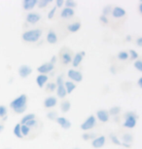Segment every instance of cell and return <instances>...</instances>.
Returning a JSON list of instances; mask_svg holds the SVG:
<instances>
[{
	"label": "cell",
	"instance_id": "cell-1",
	"mask_svg": "<svg viewBox=\"0 0 142 149\" xmlns=\"http://www.w3.org/2000/svg\"><path fill=\"white\" fill-rule=\"evenodd\" d=\"M27 97L26 95H21L18 97H16L15 100H12V102L10 103V107L12 108V110L17 114H21L26 111V104H27Z\"/></svg>",
	"mask_w": 142,
	"mask_h": 149
},
{
	"label": "cell",
	"instance_id": "cell-2",
	"mask_svg": "<svg viewBox=\"0 0 142 149\" xmlns=\"http://www.w3.org/2000/svg\"><path fill=\"white\" fill-rule=\"evenodd\" d=\"M41 35H42V29H35L24 32L21 34V39L26 43H35L40 39Z\"/></svg>",
	"mask_w": 142,
	"mask_h": 149
},
{
	"label": "cell",
	"instance_id": "cell-3",
	"mask_svg": "<svg viewBox=\"0 0 142 149\" xmlns=\"http://www.w3.org/2000/svg\"><path fill=\"white\" fill-rule=\"evenodd\" d=\"M57 97L60 98H65L66 97V91H65V88H64V80H63L62 76H58L57 78Z\"/></svg>",
	"mask_w": 142,
	"mask_h": 149
},
{
	"label": "cell",
	"instance_id": "cell-4",
	"mask_svg": "<svg viewBox=\"0 0 142 149\" xmlns=\"http://www.w3.org/2000/svg\"><path fill=\"white\" fill-rule=\"evenodd\" d=\"M126 120L123 124V126L127 129H133L136 126V123H137V116H135L132 112H130V113H127L126 115Z\"/></svg>",
	"mask_w": 142,
	"mask_h": 149
},
{
	"label": "cell",
	"instance_id": "cell-5",
	"mask_svg": "<svg viewBox=\"0 0 142 149\" xmlns=\"http://www.w3.org/2000/svg\"><path fill=\"white\" fill-rule=\"evenodd\" d=\"M60 57L62 63L64 64V65H67L68 63H70L72 61V53L67 48L62 49V51L60 52Z\"/></svg>",
	"mask_w": 142,
	"mask_h": 149
},
{
	"label": "cell",
	"instance_id": "cell-6",
	"mask_svg": "<svg viewBox=\"0 0 142 149\" xmlns=\"http://www.w3.org/2000/svg\"><path fill=\"white\" fill-rule=\"evenodd\" d=\"M96 117H94V115H91L90 117L87 118L84 122L81 124L80 128H81V130H83V131H90L96 126Z\"/></svg>",
	"mask_w": 142,
	"mask_h": 149
},
{
	"label": "cell",
	"instance_id": "cell-7",
	"mask_svg": "<svg viewBox=\"0 0 142 149\" xmlns=\"http://www.w3.org/2000/svg\"><path fill=\"white\" fill-rule=\"evenodd\" d=\"M67 76L69 79H71L74 82H82L83 80V74L75 69H69L67 72Z\"/></svg>",
	"mask_w": 142,
	"mask_h": 149
},
{
	"label": "cell",
	"instance_id": "cell-8",
	"mask_svg": "<svg viewBox=\"0 0 142 149\" xmlns=\"http://www.w3.org/2000/svg\"><path fill=\"white\" fill-rule=\"evenodd\" d=\"M55 68V65L52 64L51 63H46L41 64L40 66L37 67V71L40 73V74H47V73L53 71V69Z\"/></svg>",
	"mask_w": 142,
	"mask_h": 149
},
{
	"label": "cell",
	"instance_id": "cell-9",
	"mask_svg": "<svg viewBox=\"0 0 142 149\" xmlns=\"http://www.w3.org/2000/svg\"><path fill=\"white\" fill-rule=\"evenodd\" d=\"M111 15L114 19H122L124 17H126L127 12L125 11L123 8L119 7V6H115L111 11Z\"/></svg>",
	"mask_w": 142,
	"mask_h": 149
},
{
	"label": "cell",
	"instance_id": "cell-10",
	"mask_svg": "<svg viewBox=\"0 0 142 149\" xmlns=\"http://www.w3.org/2000/svg\"><path fill=\"white\" fill-rule=\"evenodd\" d=\"M105 142H106V137L104 136H99L97 137H94L93 139V141H91V145H93L94 148H101L103 147V145L105 144Z\"/></svg>",
	"mask_w": 142,
	"mask_h": 149
},
{
	"label": "cell",
	"instance_id": "cell-11",
	"mask_svg": "<svg viewBox=\"0 0 142 149\" xmlns=\"http://www.w3.org/2000/svg\"><path fill=\"white\" fill-rule=\"evenodd\" d=\"M32 72L31 67L26 65V64H23L19 67V74L21 78H26L28 77Z\"/></svg>",
	"mask_w": 142,
	"mask_h": 149
},
{
	"label": "cell",
	"instance_id": "cell-12",
	"mask_svg": "<svg viewBox=\"0 0 142 149\" xmlns=\"http://www.w3.org/2000/svg\"><path fill=\"white\" fill-rule=\"evenodd\" d=\"M86 56V53L85 51H81L79 53H77V54H75L73 60H72V65H73V67H78L81 64V63H82L83 58H84V57Z\"/></svg>",
	"mask_w": 142,
	"mask_h": 149
},
{
	"label": "cell",
	"instance_id": "cell-13",
	"mask_svg": "<svg viewBox=\"0 0 142 149\" xmlns=\"http://www.w3.org/2000/svg\"><path fill=\"white\" fill-rule=\"evenodd\" d=\"M40 19H41V15L38 13H35V12L27 14V16H26V22L31 24H37Z\"/></svg>",
	"mask_w": 142,
	"mask_h": 149
},
{
	"label": "cell",
	"instance_id": "cell-14",
	"mask_svg": "<svg viewBox=\"0 0 142 149\" xmlns=\"http://www.w3.org/2000/svg\"><path fill=\"white\" fill-rule=\"evenodd\" d=\"M55 121H57V123L58 125L62 129H64V130H68V129L71 128V125H72L71 122L68 119H66L65 117H57V119H55Z\"/></svg>",
	"mask_w": 142,
	"mask_h": 149
},
{
	"label": "cell",
	"instance_id": "cell-15",
	"mask_svg": "<svg viewBox=\"0 0 142 149\" xmlns=\"http://www.w3.org/2000/svg\"><path fill=\"white\" fill-rule=\"evenodd\" d=\"M109 113H108L107 110H104V109H100L96 112V118L98 119L101 123H106L108 120H109Z\"/></svg>",
	"mask_w": 142,
	"mask_h": 149
},
{
	"label": "cell",
	"instance_id": "cell-16",
	"mask_svg": "<svg viewBox=\"0 0 142 149\" xmlns=\"http://www.w3.org/2000/svg\"><path fill=\"white\" fill-rule=\"evenodd\" d=\"M57 97H49L45 98V100H44V107L45 108H53L55 107V105H57Z\"/></svg>",
	"mask_w": 142,
	"mask_h": 149
},
{
	"label": "cell",
	"instance_id": "cell-17",
	"mask_svg": "<svg viewBox=\"0 0 142 149\" xmlns=\"http://www.w3.org/2000/svg\"><path fill=\"white\" fill-rule=\"evenodd\" d=\"M38 0H24L23 1V9L24 11H30L37 5Z\"/></svg>",
	"mask_w": 142,
	"mask_h": 149
},
{
	"label": "cell",
	"instance_id": "cell-18",
	"mask_svg": "<svg viewBox=\"0 0 142 149\" xmlns=\"http://www.w3.org/2000/svg\"><path fill=\"white\" fill-rule=\"evenodd\" d=\"M49 80V77L47 76L45 74H39L37 77H36V83H37L38 87L40 88H43L45 86V84L48 82Z\"/></svg>",
	"mask_w": 142,
	"mask_h": 149
},
{
	"label": "cell",
	"instance_id": "cell-19",
	"mask_svg": "<svg viewBox=\"0 0 142 149\" xmlns=\"http://www.w3.org/2000/svg\"><path fill=\"white\" fill-rule=\"evenodd\" d=\"M74 10L73 9H69V8H64L62 9V13H60V17L62 19H69V18H72L74 16Z\"/></svg>",
	"mask_w": 142,
	"mask_h": 149
},
{
	"label": "cell",
	"instance_id": "cell-20",
	"mask_svg": "<svg viewBox=\"0 0 142 149\" xmlns=\"http://www.w3.org/2000/svg\"><path fill=\"white\" fill-rule=\"evenodd\" d=\"M80 29H81V22H72V24H68V26H67V30L69 32H72V33L77 32Z\"/></svg>",
	"mask_w": 142,
	"mask_h": 149
},
{
	"label": "cell",
	"instance_id": "cell-21",
	"mask_svg": "<svg viewBox=\"0 0 142 149\" xmlns=\"http://www.w3.org/2000/svg\"><path fill=\"white\" fill-rule=\"evenodd\" d=\"M64 88H65L66 94L69 95V94H72V92L76 89V85H75V83L72 82V81H65Z\"/></svg>",
	"mask_w": 142,
	"mask_h": 149
},
{
	"label": "cell",
	"instance_id": "cell-22",
	"mask_svg": "<svg viewBox=\"0 0 142 149\" xmlns=\"http://www.w3.org/2000/svg\"><path fill=\"white\" fill-rule=\"evenodd\" d=\"M46 38H47V41H48L50 44H55L57 42V36L54 31H53V30H50V31L48 32Z\"/></svg>",
	"mask_w": 142,
	"mask_h": 149
},
{
	"label": "cell",
	"instance_id": "cell-23",
	"mask_svg": "<svg viewBox=\"0 0 142 149\" xmlns=\"http://www.w3.org/2000/svg\"><path fill=\"white\" fill-rule=\"evenodd\" d=\"M60 108H62V111L63 113H66L70 110L71 108V103L68 100H63L62 102V104H60Z\"/></svg>",
	"mask_w": 142,
	"mask_h": 149
},
{
	"label": "cell",
	"instance_id": "cell-24",
	"mask_svg": "<svg viewBox=\"0 0 142 149\" xmlns=\"http://www.w3.org/2000/svg\"><path fill=\"white\" fill-rule=\"evenodd\" d=\"M33 119H35V114H33V113H29V114H26V116H24L23 117V119L21 120V125H24L26 122H28V121L30 120H33Z\"/></svg>",
	"mask_w": 142,
	"mask_h": 149
},
{
	"label": "cell",
	"instance_id": "cell-25",
	"mask_svg": "<svg viewBox=\"0 0 142 149\" xmlns=\"http://www.w3.org/2000/svg\"><path fill=\"white\" fill-rule=\"evenodd\" d=\"M14 134L19 137V139H23V136H21V124H17V125L15 126V128H14Z\"/></svg>",
	"mask_w": 142,
	"mask_h": 149
},
{
	"label": "cell",
	"instance_id": "cell-26",
	"mask_svg": "<svg viewBox=\"0 0 142 149\" xmlns=\"http://www.w3.org/2000/svg\"><path fill=\"white\" fill-rule=\"evenodd\" d=\"M21 136L26 137L30 134V128H28L26 125H21Z\"/></svg>",
	"mask_w": 142,
	"mask_h": 149
},
{
	"label": "cell",
	"instance_id": "cell-27",
	"mask_svg": "<svg viewBox=\"0 0 142 149\" xmlns=\"http://www.w3.org/2000/svg\"><path fill=\"white\" fill-rule=\"evenodd\" d=\"M65 8H69V9H74L75 7H77V2L74 0H66L64 1Z\"/></svg>",
	"mask_w": 142,
	"mask_h": 149
},
{
	"label": "cell",
	"instance_id": "cell-28",
	"mask_svg": "<svg viewBox=\"0 0 142 149\" xmlns=\"http://www.w3.org/2000/svg\"><path fill=\"white\" fill-rule=\"evenodd\" d=\"M123 139L126 144L130 145V143H132L133 140V136H132V134H125L123 136Z\"/></svg>",
	"mask_w": 142,
	"mask_h": 149
},
{
	"label": "cell",
	"instance_id": "cell-29",
	"mask_svg": "<svg viewBox=\"0 0 142 149\" xmlns=\"http://www.w3.org/2000/svg\"><path fill=\"white\" fill-rule=\"evenodd\" d=\"M129 58H130V56H129V52L127 51H122L118 54V58L121 61H127Z\"/></svg>",
	"mask_w": 142,
	"mask_h": 149
},
{
	"label": "cell",
	"instance_id": "cell-30",
	"mask_svg": "<svg viewBox=\"0 0 142 149\" xmlns=\"http://www.w3.org/2000/svg\"><path fill=\"white\" fill-rule=\"evenodd\" d=\"M7 107L5 105H0V118L2 119H6L7 118Z\"/></svg>",
	"mask_w": 142,
	"mask_h": 149
},
{
	"label": "cell",
	"instance_id": "cell-31",
	"mask_svg": "<svg viewBox=\"0 0 142 149\" xmlns=\"http://www.w3.org/2000/svg\"><path fill=\"white\" fill-rule=\"evenodd\" d=\"M52 1H49V0H38L37 1V6H38V8H46L48 5L51 3Z\"/></svg>",
	"mask_w": 142,
	"mask_h": 149
},
{
	"label": "cell",
	"instance_id": "cell-32",
	"mask_svg": "<svg viewBox=\"0 0 142 149\" xmlns=\"http://www.w3.org/2000/svg\"><path fill=\"white\" fill-rule=\"evenodd\" d=\"M55 89H57V84L54 83V82L49 83L48 85H47V87H46V91L47 92H54Z\"/></svg>",
	"mask_w": 142,
	"mask_h": 149
},
{
	"label": "cell",
	"instance_id": "cell-33",
	"mask_svg": "<svg viewBox=\"0 0 142 149\" xmlns=\"http://www.w3.org/2000/svg\"><path fill=\"white\" fill-rule=\"evenodd\" d=\"M129 52V56H130V60L132 61H136L138 58V54L137 52H135L134 50H130Z\"/></svg>",
	"mask_w": 142,
	"mask_h": 149
},
{
	"label": "cell",
	"instance_id": "cell-34",
	"mask_svg": "<svg viewBox=\"0 0 142 149\" xmlns=\"http://www.w3.org/2000/svg\"><path fill=\"white\" fill-rule=\"evenodd\" d=\"M120 111H121V108H120L119 106H114V107L110 109V111L108 112V113H110L111 115L115 116V115H118L120 113Z\"/></svg>",
	"mask_w": 142,
	"mask_h": 149
},
{
	"label": "cell",
	"instance_id": "cell-35",
	"mask_svg": "<svg viewBox=\"0 0 142 149\" xmlns=\"http://www.w3.org/2000/svg\"><path fill=\"white\" fill-rule=\"evenodd\" d=\"M26 126H27L28 128H32V127H36V126L38 125V121L36 119H33V120H30L28 122H26L24 124Z\"/></svg>",
	"mask_w": 142,
	"mask_h": 149
},
{
	"label": "cell",
	"instance_id": "cell-36",
	"mask_svg": "<svg viewBox=\"0 0 142 149\" xmlns=\"http://www.w3.org/2000/svg\"><path fill=\"white\" fill-rule=\"evenodd\" d=\"M47 117H48L50 120H55L57 118V111H50L49 113L47 114Z\"/></svg>",
	"mask_w": 142,
	"mask_h": 149
},
{
	"label": "cell",
	"instance_id": "cell-37",
	"mask_svg": "<svg viewBox=\"0 0 142 149\" xmlns=\"http://www.w3.org/2000/svg\"><path fill=\"white\" fill-rule=\"evenodd\" d=\"M133 65H134V67L138 70V71H140V72L142 71V61L141 60H136L134 61V64H133Z\"/></svg>",
	"mask_w": 142,
	"mask_h": 149
},
{
	"label": "cell",
	"instance_id": "cell-38",
	"mask_svg": "<svg viewBox=\"0 0 142 149\" xmlns=\"http://www.w3.org/2000/svg\"><path fill=\"white\" fill-rule=\"evenodd\" d=\"M55 12H57V8H55V6L53 8V9H51L49 11V14H48V19H54V17L55 15Z\"/></svg>",
	"mask_w": 142,
	"mask_h": 149
},
{
	"label": "cell",
	"instance_id": "cell-39",
	"mask_svg": "<svg viewBox=\"0 0 142 149\" xmlns=\"http://www.w3.org/2000/svg\"><path fill=\"white\" fill-rule=\"evenodd\" d=\"M110 139H111V140H112V142L114 143V144H116V145H121L122 144L121 141L118 139V137H117L115 134H111Z\"/></svg>",
	"mask_w": 142,
	"mask_h": 149
},
{
	"label": "cell",
	"instance_id": "cell-40",
	"mask_svg": "<svg viewBox=\"0 0 142 149\" xmlns=\"http://www.w3.org/2000/svg\"><path fill=\"white\" fill-rule=\"evenodd\" d=\"M111 11H112V7H111V6H106V7H104L103 13H102V15L105 16V17H107L108 15H111Z\"/></svg>",
	"mask_w": 142,
	"mask_h": 149
},
{
	"label": "cell",
	"instance_id": "cell-41",
	"mask_svg": "<svg viewBox=\"0 0 142 149\" xmlns=\"http://www.w3.org/2000/svg\"><path fill=\"white\" fill-rule=\"evenodd\" d=\"M82 139H84V140H88V139H94V134H89V133H84L83 134V136H82Z\"/></svg>",
	"mask_w": 142,
	"mask_h": 149
},
{
	"label": "cell",
	"instance_id": "cell-42",
	"mask_svg": "<svg viewBox=\"0 0 142 149\" xmlns=\"http://www.w3.org/2000/svg\"><path fill=\"white\" fill-rule=\"evenodd\" d=\"M99 21L101 24H107L108 22H109V21H108V19H107V17H105L103 15H101L99 17Z\"/></svg>",
	"mask_w": 142,
	"mask_h": 149
},
{
	"label": "cell",
	"instance_id": "cell-43",
	"mask_svg": "<svg viewBox=\"0 0 142 149\" xmlns=\"http://www.w3.org/2000/svg\"><path fill=\"white\" fill-rule=\"evenodd\" d=\"M64 5V1L63 0H57L55 1V8H62Z\"/></svg>",
	"mask_w": 142,
	"mask_h": 149
},
{
	"label": "cell",
	"instance_id": "cell-44",
	"mask_svg": "<svg viewBox=\"0 0 142 149\" xmlns=\"http://www.w3.org/2000/svg\"><path fill=\"white\" fill-rule=\"evenodd\" d=\"M136 45H137L138 47L142 46V37H138L137 39H136Z\"/></svg>",
	"mask_w": 142,
	"mask_h": 149
},
{
	"label": "cell",
	"instance_id": "cell-45",
	"mask_svg": "<svg viewBox=\"0 0 142 149\" xmlns=\"http://www.w3.org/2000/svg\"><path fill=\"white\" fill-rule=\"evenodd\" d=\"M57 61V56H54V57H52V58H51V61H49V63H51L52 64H54L55 65V63Z\"/></svg>",
	"mask_w": 142,
	"mask_h": 149
},
{
	"label": "cell",
	"instance_id": "cell-46",
	"mask_svg": "<svg viewBox=\"0 0 142 149\" xmlns=\"http://www.w3.org/2000/svg\"><path fill=\"white\" fill-rule=\"evenodd\" d=\"M126 41H127V42L132 41V36H130V35H127V37H126Z\"/></svg>",
	"mask_w": 142,
	"mask_h": 149
},
{
	"label": "cell",
	"instance_id": "cell-47",
	"mask_svg": "<svg viewBox=\"0 0 142 149\" xmlns=\"http://www.w3.org/2000/svg\"><path fill=\"white\" fill-rule=\"evenodd\" d=\"M141 7H142V2L139 3V6H138V9H139V13L142 14V10H141Z\"/></svg>",
	"mask_w": 142,
	"mask_h": 149
},
{
	"label": "cell",
	"instance_id": "cell-48",
	"mask_svg": "<svg viewBox=\"0 0 142 149\" xmlns=\"http://www.w3.org/2000/svg\"><path fill=\"white\" fill-rule=\"evenodd\" d=\"M141 82H142V78H139V80H138V86L140 87H142V85H141Z\"/></svg>",
	"mask_w": 142,
	"mask_h": 149
},
{
	"label": "cell",
	"instance_id": "cell-49",
	"mask_svg": "<svg viewBox=\"0 0 142 149\" xmlns=\"http://www.w3.org/2000/svg\"><path fill=\"white\" fill-rule=\"evenodd\" d=\"M4 130V126L3 125H0V134H1V132Z\"/></svg>",
	"mask_w": 142,
	"mask_h": 149
},
{
	"label": "cell",
	"instance_id": "cell-50",
	"mask_svg": "<svg viewBox=\"0 0 142 149\" xmlns=\"http://www.w3.org/2000/svg\"><path fill=\"white\" fill-rule=\"evenodd\" d=\"M110 69H111V70H112V72H113V73H115V72H116V71H115V70H114V69H115V68H114V66H112V67H111V68H110Z\"/></svg>",
	"mask_w": 142,
	"mask_h": 149
},
{
	"label": "cell",
	"instance_id": "cell-51",
	"mask_svg": "<svg viewBox=\"0 0 142 149\" xmlns=\"http://www.w3.org/2000/svg\"><path fill=\"white\" fill-rule=\"evenodd\" d=\"M74 149H79V148H74Z\"/></svg>",
	"mask_w": 142,
	"mask_h": 149
}]
</instances>
